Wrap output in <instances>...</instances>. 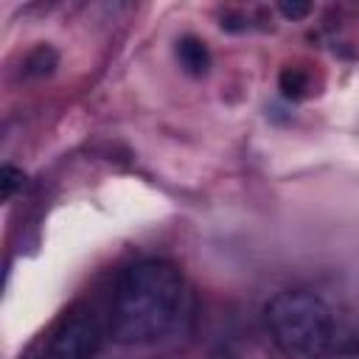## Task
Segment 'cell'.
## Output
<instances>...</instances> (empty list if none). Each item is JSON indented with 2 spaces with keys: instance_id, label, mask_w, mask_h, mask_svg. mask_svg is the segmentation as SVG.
Returning <instances> with one entry per match:
<instances>
[{
  "instance_id": "obj_1",
  "label": "cell",
  "mask_w": 359,
  "mask_h": 359,
  "mask_svg": "<svg viewBox=\"0 0 359 359\" xmlns=\"http://www.w3.org/2000/svg\"><path fill=\"white\" fill-rule=\"evenodd\" d=\"M185 309V278L177 264L146 258L126 266L115 283L107 331L121 345L163 339Z\"/></svg>"
},
{
  "instance_id": "obj_2",
  "label": "cell",
  "mask_w": 359,
  "mask_h": 359,
  "mask_svg": "<svg viewBox=\"0 0 359 359\" xmlns=\"http://www.w3.org/2000/svg\"><path fill=\"white\" fill-rule=\"evenodd\" d=\"M264 317L275 348L286 359H331L348 345L337 311L309 289L278 292Z\"/></svg>"
},
{
  "instance_id": "obj_3",
  "label": "cell",
  "mask_w": 359,
  "mask_h": 359,
  "mask_svg": "<svg viewBox=\"0 0 359 359\" xmlns=\"http://www.w3.org/2000/svg\"><path fill=\"white\" fill-rule=\"evenodd\" d=\"M101 345V328L93 311L70 309L48 331L42 359H95Z\"/></svg>"
},
{
  "instance_id": "obj_4",
  "label": "cell",
  "mask_w": 359,
  "mask_h": 359,
  "mask_svg": "<svg viewBox=\"0 0 359 359\" xmlns=\"http://www.w3.org/2000/svg\"><path fill=\"white\" fill-rule=\"evenodd\" d=\"M177 59L188 76H205L210 67V50L205 45V39H199L194 34H185L177 39Z\"/></svg>"
},
{
  "instance_id": "obj_5",
  "label": "cell",
  "mask_w": 359,
  "mask_h": 359,
  "mask_svg": "<svg viewBox=\"0 0 359 359\" xmlns=\"http://www.w3.org/2000/svg\"><path fill=\"white\" fill-rule=\"evenodd\" d=\"M56 62H59V56H56V50L50 48V45H36L28 56H25V73L28 76H48V73H53V67H56Z\"/></svg>"
},
{
  "instance_id": "obj_6",
  "label": "cell",
  "mask_w": 359,
  "mask_h": 359,
  "mask_svg": "<svg viewBox=\"0 0 359 359\" xmlns=\"http://www.w3.org/2000/svg\"><path fill=\"white\" fill-rule=\"evenodd\" d=\"M278 87L286 98H303L306 90H309V76L297 67H286L280 70V79H278Z\"/></svg>"
},
{
  "instance_id": "obj_7",
  "label": "cell",
  "mask_w": 359,
  "mask_h": 359,
  "mask_svg": "<svg viewBox=\"0 0 359 359\" xmlns=\"http://www.w3.org/2000/svg\"><path fill=\"white\" fill-rule=\"evenodd\" d=\"M25 185V174H22V168H17V165H11V163H6L3 165V174H0V188H3V199L8 202L20 188Z\"/></svg>"
},
{
  "instance_id": "obj_8",
  "label": "cell",
  "mask_w": 359,
  "mask_h": 359,
  "mask_svg": "<svg viewBox=\"0 0 359 359\" xmlns=\"http://www.w3.org/2000/svg\"><path fill=\"white\" fill-rule=\"evenodd\" d=\"M278 11H280L286 20H303V17L311 11V6H309V3H280Z\"/></svg>"
},
{
  "instance_id": "obj_9",
  "label": "cell",
  "mask_w": 359,
  "mask_h": 359,
  "mask_svg": "<svg viewBox=\"0 0 359 359\" xmlns=\"http://www.w3.org/2000/svg\"><path fill=\"white\" fill-rule=\"evenodd\" d=\"M331 359H359V342H348L342 351H337V356Z\"/></svg>"
}]
</instances>
